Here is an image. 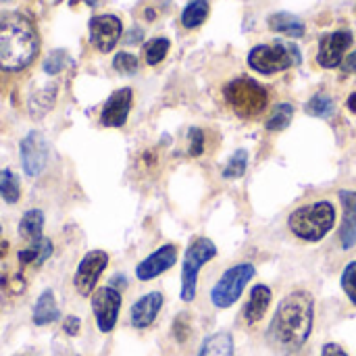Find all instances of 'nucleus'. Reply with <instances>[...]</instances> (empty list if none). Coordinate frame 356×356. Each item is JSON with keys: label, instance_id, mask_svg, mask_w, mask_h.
I'll return each mask as SVG.
<instances>
[{"label": "nucleus", "instance_id": "1", "mask_svg": "<svg viewBox=\"0 0 356 356\" xmlns=\"http://www.w3.org/2000/svg\"><path fill=\"white\" fill-rule=\"evenodd\" d=\"M315 325V298L307 290H294L284 296L273 313L267 330L269 344L284 353L294 355L305 348Z\"/></svg>", "mask_w": 356, "mask_h": 356}, {"label": "nucleus", "instance_id": "2", "mask_svg": "<svg viewBox=\"0 0 356 356\" xmlns=\"http://www.w3.org/2000/svg\"><path fill=\"white\" fill-rule=\"evenodd\" d=\"M40 52L35 25L21 13L0 15V69L6 73L23 71Z\"/></svg>", "mask_w": 356, "mask_h": 356}, {"label": "nucleus", "instance_id": "3", "mask_svg": "<svg viewBox=\"0 0 356 356\" xmlns=\"http://www.w3.org/2000/svg\"><path fill=\"white\" fill-rule=\"evenodd\" d=\"M336 225V207L330 200H317L298 207L288 217L290 232L305 242H321Z\"/></svg>", "mask_w": 356, "mask_h": 356}, {"label": "nucleus", "instance_id": "4", "mask_svg": "<svg viewBox=\"0 0 356 356\" xmlns=\"http://www.w3.org/2000/svg\"><path fill=\"white\" fill-rule=\"evenodd\" d=\"M302 63V54L294 42H273V44H259L248 52V67L263 75H273Z\"/></svg>", "mask_w": 356, "mask_h": 356}, {"label": "nucleus", "instance_id": "5", "mask_svg": "<svg viewBox=\"0 0 356 356\" xmlns=\"http://www.w3.org/2000/svg\"><path fill=\"white\" fill-rule=\"evenodd\" d=\"M223 96L232 106V111L242 119H254L267 108L269 102V92L257 79L250 77L232 79L223 88Z\"/></svg>", "mask_w": 356, "mask_h": 356}, {"label": "nucleus", "instance_id": "6", "mask_svg": "<svg viewBox=\"0 0 356 356\" xmlns=\"http://www.w3.org/2000/svg\"><path fill=\"white\" fill-rule=\"evenodd\" d=\"M215 257H217V246L209 238H196L188 246L184 265H181V292H179L184 302H192L196 298L200 269Z\"/></svg>", "mask_w": 356, "mask_h": 356}, {"label": "nucleus", "instance_id": "7", "mask_svg": "<svg viewBox=\"0 0 356 356\" xmlns=\"http://www.w3.org/2000/svg\"><path fill=\"white\" fill-rule=\"evenodd\" d=\"M254 275H257V267L252 263H238V265L229 267L211 290L213 307H217V309L234 307Z\"/></svg>", "mask_w": 356, "mask_h": 356}, {"label": "nucleus", "instance_id": "8", "mask_svg": "<svg viewBox=\"0 0 356 356\" xmlns=\"http://www.w3.org/2000/svg\"><path fill=\"white\" fill-rule=\"evenodd\" d=\"M121 311V292L106 286L98 288L92 294V313L96 319V325L102 334H111L117 325Z\"/></svg>", "mask_w": 356, "mask_h": 356}, {"label": "nucleus", "instance_id": "9", "mask_svg": "<svg viewBox=\"0 0 356 356\" xmlns=\"http://www.w3.org/2000/svg\"><path fill=\"white\" fill-rule=\"evenodd\" d=\"M106 265H108V254L104 250H90L77 265V271L73 277V286H75L77 294L92 296Z\"/></svg>", "mask_w": 356, "mask_h": 356}, {"label": "nucleus", "instance_id": "10", "mask_svg": "<svg viewBox=\"0 0 356 356\" xmlns=\"http://www.w3.org/2000/svg\"><path fill=\"white\" fill-rule=\"evenodd\" d=\"M48 140L40 131H29L21 140V165L25 175L40 177L48 167Z\"/></svg>", "mask_w": 356, "mask_h": 356}, {"label": "nucleus", "instance_id": "11", "mask_svg": "<svg viewBox=\"0 0 356 356\" xmlns=\"http://www.w3.org/2000/svg\"><path fill=\"white\" fill-rule=\"evenodd\" d=\"M353 31L348 29H338L332 33H325L319 40V52H317V63L323 69H336L342 65L346 50L353 46Z\"/></svg>", "mask_w": 356, "mask_h": 356}, {"label": "nucleus", "instance_id": "12", "mask_svg": "<svg viewBox=\"0 0 356 356\" xmlns=\"http://www.w3.org/2000/svg\"><path fill=\"white\" fill-rule=\"evenodd\" d=\"M123 23L117 15H98L90 19V42L100 52H111L121 40Z\"/></svg>", "mask_w": 356, "mask_h": 356}, {"label": "nucleus", "instance_id": "13", "mask_svg": "<svg viewBox=\"0 0 356 356\" xmlns=\"http://www.w3.org/2000/svg\"><path fill=\"white\" fill-rule=\"evenodd\" d=\"M177 263V246L175 244H165L152 254H148L138 267H136V277L140 282H150L169 271Z\"/></svg>", "mask_w": 356, "mask_h": 356}, {"label": "nucleus", "instance_id": "14", "mask_svg": "<svg viewBox=\"0 0 356 356\" xmlns=\"http://www.w3.org/2000/svg\"><path fill=\"white\" fill-rule=\"evenodd\" d=\"M131 102H134V92L131 88H121L115 90L108 100L102 106L100 113V123L104 127H123L127 123L129 111H131Z\"/></svg>", "mask_w": 356, "mask_h": 356}, {"label": "nucleus", "instance_id": "15", "mask_svg": "<svg viewBox=\"0 0 356 356\" xmlns=\"http://www.w3.org/2000/svg\"><path fill=\"white\" fill-rule=\"evenodd\" d=\"M161 309H163V294L161 292H148V294H144L142 298H138L131 305V311H129V323H131V327H136V330L150 327L156 321Z\"/></svg>", "mask_w": 356, "mask_h": 356}, {"label": "nucleus", "instance_id": "16", "mask_svg": "<svg viewBox=\"0 0 356 356\" xmlns=\"http://www.w3.org/2000/svg\"><path fill=\"white\" fill-rule=\"evenodd\" d=\"M271 298H273V292L269 286L265 284H257L252 290H250V296L244 305V311H242V317L248 325H257L269 311L271 307Z\"/></svg>", "mask_w": 356, "mask_h": 356}, {"label": "nucleus", "instance_id": "17", "mask_svg": "<svg viewBox=\"0 0 356 356\" xmlns=\"http://www.w3.org/2000/svg\"><path fill=\"white\" fill-rule=\"evenodd\" d=\"M338 198L344 207V219L340 225V242L344 250H350L353 246H356V192L340 190Z\"/></svg>", "mask_w": 356, "mask_h": 356}, {"label": "nucleus", "instance_id": "18", "mask_svg": "<svg viewBox=\"0 0 356 356\" xmlns=\"http://www.w3.org/2000/svg\"><path fill=\"white\" fill-rule=\"evenodd\" d=\"M267 23L273 31L284 33L294 40H298L307 33V25L292 13H273V15H269Z\"/></svg>", "mask_w": 356, "mask_h": 356}, {"label": "nucleus", "instance_id": "19", "mask_svg": "<svg viewBox=\"0 0 356 356\" xmlns=\"http://www.w3.org/2000/svg\"><path fill=\"white\" fill-rule=\"evenodd\" d=\"M58 317H60V311H58L54 292H52V290H44V292L40 294V298L35 300L31 321H33L35 325L42 327V325H48V323H54Z\"/></svg>", "mask_w": 356, "mask_h": 356}, {"label": "nucleus", "instance_id": "20", "mask_svg": "<svg viewBox=\"0 0 356 356\" xmlns=\"http://www.w3.org/2000/svg\"><path fill=\"white\" fill-rule=\"evenodd\" d=\"M234 338L229 332H215L202 344L198 356H234Z\"/></svg>", "mask_w": 356, "mask_h": 356}, {"label": "nucleus", "instance_id": "21", "mask_svg": "<svg viewBox=\"0 0 356 356\" xmlns=\"http://www.w3.org/2000/svg\"><path fill=\"white\" fill-rule=\"evenodd\" d=\"M42 229H44V213L40 209H29L23 213L21 223H19V234L27 242H40L42 240Z\"/></svg>", "mask_w": 356, "mask_h": 356}, {"label": "nucleus", "instance_id": "22", "mask_svg": "<svg viewBox=\"0 0 356 356\" xmlns=\"http://www.w3.org/2000/svg\"><path fill=\"white\" fill-rule=\"evenodd\" d=\"M52 254V242L50 240H46V238H42L40 242H33L29 248H25V250H19V254H17V259H19V263L25 267V265H35V267H42L46 261H48V257Z\"/></svg>", "mask_w": 356, "mask_h": 356}, {"label": "nucleus", "instance_id": "23", "mask_svg": "<svg viewBox=\"0 0 356 356\" xmlns=\"http://www.w3.org/2000/svg\"><path fill=\"white\" fill-rule=\"evenodd\" d=\"M209 10H211V4L209 0H190L186 4V8L181 10V25L186 29H196L200 27L207 17H209Z\"/></svg>", "mask_w": 356, "mask_h": 356}, {"label": "nucleus", "instance_id": "24", "mask_svg": "<svg viewBox=\"0 0 356 356\" xmlns=\"http://www.w3.org/2000/svg\"><path fill=\"white\" fill-rule=\"evenodd\" d=\"M307 115L311 117H319V119H327L334 115L336 111V104H334V98L327 94V92H317L305 106Z\"/></svg>", "mask_w": 356, "mask_h": 356}, {"label": "nucleus", "instance_id": "25", "mask_svg": "<svg viewBox=\"0 0 356 356\" xmlns=\"http://www.w3.org/2000/svg\"><path fill=\"white\" fill-rule=\"evenodd\" d=\"M292 117H294V106L290 104V102H280L275 108H273V113H271V117L267 119V123H265V129L267 131H284L290 123H292Z\"/></svg>", "mask_w": 356, "mask_h": 356}, {"label": "nucleus", "instance_id": "26", "mask_svg": "<svg viewBox=\"0 0 356 356\" xmlns=\"http://www.w3.org/2000/svg\"><path fill=\"white\" fill-rule=\"evenodd\" d=\"M0 196H2L8 204L19 202V196H21V184H19L17 173H15V171H10V169H2V171H0Z\"/></svg>", "mask_w": 356, "mask_h": 356}, {"label": "nucleus", "instance_id": "27", "mask_svg": "<svg viewBox=\"0 0 356 356\" xmlns=\"http://www.w3.org/2000/svg\"><path fill=\"white\" fill-rule=\"evenodd\" d=\"M169 48H171V42H169L167 38H152V40L146 42V46H144V58H146V63H148L150 67L163 63V58L167 56Z\"/></svg>", "mask_w": 356, "mask_h": 356}, {"label": "nucleus", "instance_id": "28", "mask_svg": "<svg viewBox=\"0 0 356 356\" xmlns=\"http://www.w3.org/2000/svg\"><path fill=\"white\" fill-rule=\"evenodd\" d=\"M246 167H248V152L244 148L236 150L229 161L225 163L223 167V177L225 179H240L244 173H246Z\"/></svg>", "mask_w": 356, "mask_h": 356}, {"label": "nucleus", "instance_id": "29", "mask_svg": "<svg viewBox=\"0 0 356 356\" xmlns=\"http://www.w3.org/2000/svg\"><path fill=\"white\" fill-rule=\"evenodd\" d=\"M69 65H71V58L65 50H52L44 60V71L48 75H56V73L65 71Z\"/></svg>", "mask_w": 356, "mask_h": 356}, {"label": "nucleus", "instance_id": "30", "mask_svg": "<svg viewBox=\"0 0 356 356\" xmlns=\"http://www.w3.org/2000/svg\"><path fill=\"white\" fill-rule=\"evenodd\" d=\"M340 286H342L344 294L348 296V300L356 307V261H350L344 267V271L340 275Z\"/></svg>", "mask_w": 356, "mask_h": 356}, {"label": "nucleus", "instance_id": "31", "mask_svg": "<svg viewBox=\"0 0 356 356\" xmlns=\"http://www.w3.org/2000/svg\"><path fill=\"white\" fill-rule=\"evenodd\" d=\"M113 67L123 75H134L138 71V58L129 52H117L113 58Z\"/></svg>", "mask_w": 356, "mask_h": 356}, {"label": "nucleus", "instance_id": "32", "mask_svg": "<svg viewBox=\"0 0 356 356\" xmlns=\"http://www.w3.org/2000/svg\"><path fill=\"white\" fill-rule=\"evenodd\" d=\"M202 152H204V131L200 127H190L188 129V154L200 156Z\"/></svg>", "mask_w": 356, "mask_h": 356}, {"label": "nucleus", "instance_id": "33", "mask_svg": "<svg viewBox=\"0 0 356 356\" xmlns=\"http://www.w3.org/2000/svg\"><path fill=\"white\" fill-rule=\"evenodd\" d=\"M190 315L188 313H181L177 315V319L173 321V336L179 344H184L188 338H190Z\"/></svg>", "mask_w": 356, "mask_h": 356}, {"label": "nucleus", "instance_id": "34", "mask_svg": "<svg viewBox=\"0 0 356 356\" xmlns=\"http://www.w3.org/2000/svg\"><path fill=\"white\" fill-rule=\"evenodd\" d=\"M63 332H65L67 336H71V338L79 336V332H81V319H79V317H75V315H69V317H65Z\"/></svg>", "mask_w": 356, "mask_h": 356}, {"label": "nucleus", "instance_id": "35", "mask_svg": "<svg viewBox=\"0 0 356 356\" xmlns=\"http://www.w3.org/2000/svg\"><path fill=\"white\" fill-rule=\"evenodd\" d=\"M321 356H348V353H346L340 344L330 342V344H325V346L321 348Z\"/></svg>", "mask_w": 356, "mask_h": 356}, {"label": "nucleus", "instance_id": "36", "mask_svg": "<svg viewBox=\"0 0 356 356\" xmlns=\"http://www.w3.org/2000/svg\"><path fill=\"white\" fill-rule=\"evenodd\" d=\"M342 69H344L346 73H355L356 75V50H353L348 56H344V60H342Z\"/></svg>", "mask_w": 356, "mask_h": 356}, {"label": "nucleus", "instance_id": "37", "mask_svg": "<svg viewBox=\"0 0 356 356\" xmlns=\"http://www.w3.org/2000/svg\"><path fill=\"white\" fill-rule=\"evenodd\" d=\"M111 284H113L111 288L119 290V288H125V284H127V282H125V277H123V275H117V277H113V280H111Z\"/></svg>", "mask_w": 356, "mask_h": 356}, {"label": "nucleus", "instance_id": "38", "mask_svg": "<svg viewBox=\"0 0 356 356\" xmlns=\"http://www.w3.org/2000/svg\"><path fill=\"white\" fill-rule=\"evenodd\" d=\"M346 106H348V111H350V113H355L356 115V92H353V94L348 96V100H346Z\"/></svg>", "mask_w": 356, "mask_h": 356}, {"label": "nucleus", "instance_id": "39", "mask_svg": "<svg viewBox=\"0 0 356 356\" xmlns=\"http://www.w3.org/2000/svg\"><path fill=\"white\" fill-rule=\"evenodd\" d=\"M138 38H142V29H134V35L129 33L125 42H127V44H136V42H138Z\"/></svg>", "mask_w": 356, "mask_h": 356}, {"label": "nucleus", "instance_id": "40", "mask_svg": "<svg viewBox=\"0 0 356 356\" xmlns=\"http://www.w3.org/2000/svg\"><path fill=\"white\" fill-rule=\"evenodd\" d=\"M88 2H90V4H96V0H88Z\"/></svg>", "mask_w": 356, "mask_h": 356}, {"label": "nucleus", "instance_id": "41", "mask_svg": "<svg viewBox=\"0 0 356 356\" xmlns=\"http://www.w3.org/2000/svg\"><path fill=\"white\" fill-rule=\"evenodd\" d=\"M0 234H2V225H0Z\"/></svg>", "mask_w": 356, "mask_h": 356}]
</instances>
